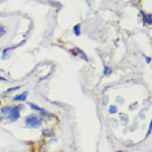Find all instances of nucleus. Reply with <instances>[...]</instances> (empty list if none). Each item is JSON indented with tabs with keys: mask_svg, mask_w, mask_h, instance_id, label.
Here are the masks:
<instances>
[{
	"mask_svg": "<svg viewBox=\"0 0 152 152\" xmlns=\"http://www.w3.org/2000/svg\"><path fill=\"white\" fill-rule=\"evenodd\" d=\"M43 125V120L40 118V116H37L31 113V115H27L23 118V126L30 127V129H39Z\"/></svg>",
	"mask_w": 152,
	"mask_h": 152,
	"instance_id": "nucleus-1",
	"label": "nucleus"
},
{
	"mask_svg": "<svg viewBox=\"0 0 152 152\" xmlns=\"http://www.w3.org/2000/svg\"><path fill=\"white\" fill-rule=\"evenodd\" d=\"M23 109H25V104H23V103H17V104H15V108H13V110L5 117L7 122H8V124L17 122V121L20 120V117H21V112Z\"/></svg>",
	"mask_w": 152,
	"mask_h": 152,
	"instance_id": "nucleus-2",
	"label": "nucleus"
},
{
	"mask_svg": "<svg viewBox=\"0 0 152 152\" xmlns=\"http://www.w3.org/2000/svg\"><path fill=\"white\" fill-rule=\"evenodd\" d=\"M27 96H29V91H22L20 94H16L12 98V103H25L27 100Z\"/></svg>",
	"mask_w": 152,
	"mask_h": 152,
	"instance_id": "nucleus-3",
	"label": "nucleus"
},
{
	"mask_svg": "<svg viewBox=\"0 0 152 152\" xmlns=\"http://www.w3.org/2000/svg\"><path fill=\"white\" fill-rule=\"evenodd\" d=\"M16 48H18V44L11 46V47H5L4 50H1V60H8V58L12 56L13 51H15Z\"/></svg>",
	"mask_w": 152,
	"mask_h": 152,
	"instance_id": "nucleus-4",
	"label": "nucleus"
},
{
	"mask_svg": "<svg viewBox=\"0 0 152 152\" xmlns=\"http://www.w3.org/2000/svg\"><path fill=\"white\" fill-rule=\"evenodd\" d=\"M13 108H15V104H7V105H1L0 107V116L1 117H5L9 115V113L13 110Z\"/></svg>",
	"mask_w": 152,
	"mask_h": 152,
	"instance_id": "nucleus-5",
	"label": "nucleus"
},
{
	"mask_svg": "<svg viewBox=\"0 0 152 152\" xmlns=\"http://www.w3.org/2000/svg\"><path fill=\"white\" fill-rule=\"evenodd\" d=\"M40 118L43 120V122H47V121H51V120H56L57 116L55 115V113H51V112H47V110H44L42 115H40Z\"/></svg>",
	"mask_w": 152,
	"mask_h": 152,
	"instance_id": "nucleus-6",
	"label": "nucleus"
},
{
	"mask_svg": "<svg viewBox=\"0 0 152 152\" xmlns=\"http://www.w3.org/2000/svg\"><path fill=\"white\" fill-rule=\"evenodd\" d=\"M73 50L75 51V55L81 57L83 61H88V56H87V55H86V52H85L83 50H81V48H79V47H75V48H73Z\"/></svg>",
	"mask_w": 152,
	"mask_h": 152,
	"instance_id": "nucleus-7",
	"label": "nucleus"
},
{
	"mask_svg": "<svg viewBox=\"0 0 152 152\" xmlns=\"http://www.w3.org/2000/svg\"><path fill=\"white\" fill-rule=\"evenodd\" d=\"M26 104L29 105V108L31 109V110H34V112H38V113H39V115H42V113L44 112V110H46L44 108H42V107H39V105L34 104V103H30V102H29V103H26Z\"/></svg>",
	"mask_w": 152,
	"mask_h": 152,
	"instance_id": "nucleus-8",
	"label": "nucleus"
},
{
	"mask_svg": "<svg viewBox=\"0 0 152 152\" xmlns=\"http://www.w3.org/2000/svg\"><path fill=\"white\" fill-rule=\"evenodd\" d=\"M140 16L143 17V21L147 23V25H152V16L151 13H146L144 11H140Z\"/></svg>",
	"mask_w": 152,
	"mask_h": 152,
	"instance_id": "nucleus-9",
	"label": "nucleus"
},
{
	"mask_svg": "<svg viewBox=\"0 0 152 152\" xmlns=\"http://www.w3.org/2000/svg\"><path fill=\"white\" fill-rule=\"evenodd\" d=\"M20 88H21V86H20V85H18V86H12V87L7 88V90H5V91H4V92H3V95H1V96H3V98H5V96L11 95V94H12V92H15V91H18V90H20Z\"/></svg>",
	"mask_w": 152,
	"mask_h": 152,
	"instance_id": "nucleus-10",
	"label": "nucleus"
},
{
	"mask_svg": "<svg viewBox=\"0 0 152 152\" xmlns=\"http://www.w3.org/2000/svg\"><path fill=\"white\" fill-rule=\"evenodd\" d=\"M118 115H120V120H121V122H122V125L124 126L129 125V116H127L126 113H118Z\"/></svg>",
	"mask_w": 152,
	"mask_h": 152,
	"instance_id": "nucleus-11",
	"label": "nucleus"
},
{
	"mask_svg": "<svg viewBox=\"0 0 152 152\" xmlns=\"http://www.w3.org/2000/svg\"><path fill=\"white\" fill-rule=\"evenodd\" d=\"M108 112H109V115H112V116L117 115V113H118V107H117L116 104L109 105V107H108Z\"/></svg>",
	"mask_w": 152,
	"mask_h": 152,
	"instance_id": "nucleus-12",
	"label": "nucleus"
},
{
	"mask_svg": "<svg viewBox=\"0 0 152 152\" xmlns=\"http://www.w3.org/2000/svg\"><path fill=\"white\" fill-rule=\"evenodd\" d=\"M42 135L44 137V138H51V137H53V130L52 129H43L42 130Z\"/></svg>",
	"mask_w": 152,
	"mask_h": 152,
	"instance_id": "nucleus-13",
	"label": "nucleus"
},
{
	"mask_svg": "<svg viewBox=\"0 0 152 152\" xmlns=\"http://www.w3.org/2000/svg\"><path fill=\"white\" fill-rule=\"evenodd\" d=\"M73 34H74L75 37L81 35V23H77V25H74V27H73Z\"/></svg>",
	"mask_w": 152,
	"mask_h": 152,
	"instance_id": "nucleus-14",
	"label": "nucleus"
},
{
	"mask_svg": "<svg viewBox=\"0 0 152 152\" xmlns=\"http://www.w3.org/2000/svg\"><path fill=\"white\" fill-rule=\"evenodd\" d=\"M112 74V68L108 66V65H104L103 66V75H110Z\"/></svg>",
	"mask_w": 152,
	"mask_h": 152,
	"instance_id": "nucleus-15",
	"label": "nucleus"
},
{
	"mask_svg": "<svg viewBox=\"0 0 152 152\" xmlns=\"http://www.w3.org/2000/svg\"><path fill=\"white\" fill-rule=\"evenodd\" d=\"M7 34V27L4 25H0V38H3Z\"/></svg>",
	"mask_w": 152,
	"mask_h": 152,
	"instance_id": "nucleus-16",
	"label": "nucleus"
},
{
	"mask_svg": "<svg viewBox=\"0 0 152 152\" xmlns=\"http://www.w3.org/2000/svg\"><path fill=\"white\" fill-rule=\"evenodd\" d=\"M134 144H135V143H134L133 140H125V142H124V146H125V147H133Z\"/></svg>",
	"mask_w": 152,
	"mask_h": 152,
	"instance_id": "nucleus-17",
	"label": "nucleus"
},
{
	"mask_svg": "<svg viewBox=\"0 0 152 152\" xmlns=\"http://www.w3.org/2000/svg\"><path fill=\"white\" fill-rule=\"evenodd\" d=\"M116 102L118 103V104H124L125 100H124V98H121V96H116Z\"/></svg>",
	"mask_w": 152,
	"mask_h": 152,
	"instance_id": "nucleus-18",
	"label": "nucleus"
},
{
	"mask_svg": "<svg viewBox=\"0 0 152 152\" xmlns=\"http://www.w3.org/2000/svg\"><path fill=\"white\" fill-rule=\"evenodd\" d=\"M0 82H1V83H7V82H9V81L5 77H1V75H0Z\"/></svg>",
	"mask_w": 152,
	"mask_h": 152,
	"instance_id": "nucleus-19",
	"label": "nucleus"
},
{
	"mask_svg": "<svg viewBox=\"0 0 152 152\" xmlns=\"http://www.w3.org/2000/svg\"><path fill=\"white\" fill-rule=\"evenodd\" d=\"M138 108V103H135V104H131L130 107H129V109H131V110H133V109H137Z\"/></svg>",
	"mask_w": 152,
	"mask_h": 152,
	"instance_id": "nucleus-20",
	"label": "nucleus"
},
{
	"mask_svg": "<svg viewBox=\"0 0 152 152\" xmlns=\"http://www.w3.org/2000/svg\"><path fill=\"white\" fill-rule=\"evenodd\" d=\"M143 56H144V58H146V63L150 64V63H151V57H150V56H146V55H143Z\"/></svg>",
	"mask_w": 152,
	"mask_h": 152,
	"instance_id": "nucleus-21",
	"label": "nucleus"
},
{
	"mask_svg": "<svg viewBox=\"0 0 152 152\" xmlns=\"http://www.w3.org/2000/svg\"><path fill=\"white\" fill-rule=\"evenodd\" d=\"M69 53H70L72 56H74V57L77 56V55H75V51H74V50H69Z\"/></svg>",
	"mask_w": 152,
	"mask_h": 152,
	"instance_id": "nucleus-22",
	"label": "nucleus"
},
{
	"mask_svg": "<svg viewBox=\"0 0 152 152\" xmlns=\"http://www.w3.org/2000/svg\"><path fill=\"white\" fill-rule=\"evenodd\" d=\"M139 118H144V115H143V112H140V115H139Z\"/></svg>",
	"mask_w": 152,
	"mask_h": 152,
	"instance_id": "nucleus-23",
	"label": "nucleus"
},
{
	"mask_svg": "<svg viewBox=\"0 0 152 152\" xmlns=\"http://www.w3.org/2000/svg\"><path fill=\"white\" fill-rule=\"evenodd\" d=\"M116 152H124V151H122V150H120V151H116Z\"/></svg>",
	"mask_w": 152,
	"mask_h": 152,
	"instance_id": "nucleus-24",
	"label": "nucleus"
}]
</instances>
